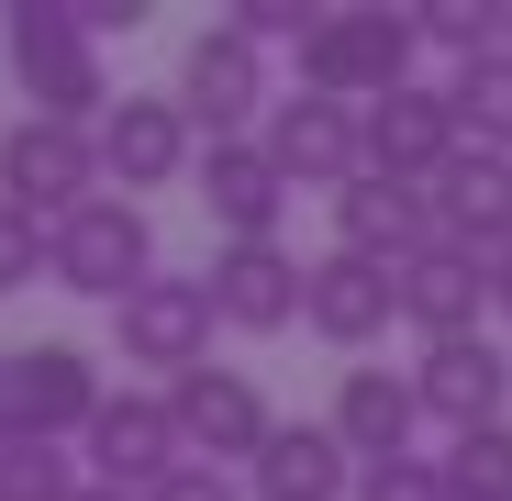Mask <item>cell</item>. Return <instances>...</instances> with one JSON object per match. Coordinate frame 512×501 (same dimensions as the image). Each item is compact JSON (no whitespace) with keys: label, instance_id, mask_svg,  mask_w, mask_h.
Listing matches in <instances>:
<instances>
[{"label":"cell","instance_id":"4fadbf2b","mask_svg":"<svg viewBox=\"0 0 512 501\" xmlns=\"http://www.w3.org/2000/svg\"><path fill=\"white\" fill-rule=\"evenodd\" d=\"M190 190H201V212L223 223V245H279L290 179L268 167V145H256V134H223V145H201V156H190Z\"/></svg>","mask_w":512,"mask_h":501},{"label":"cell","instance_id":"9a60e30c","mask_svg":"<svg viewBox=\"0 0 512 501\" xmlns=\"http://www.w3.org/2000/svg\"><path fill=\"white\" fill-rule=\"evenodd\" d=\"M201 290H212L223 334H290L301 323V257L290 245H212Z\"/></svg>","mask_w":512,"mask_h":501},{"label":"cell","instance_id":"4316f807","mask_svg":"<svg viewBox=\"0 0 512 501\" xmlns=\"http://www.w3.org/2000/svg\"><path fill=\"white\" fill-rule=\"evenodd\" d=\"M34 279H45V223L0 201V301H12V290H34Z\"/></svg>","mask_w":512,"mask_h":501},{"label":"cell","instance_id":"d6986e66","mask_svg":"<svg viewBox=\"0 0 512 501\" xmlns=\"http://www.w3.org/2000/svg\"><path fill=\"white\" fill-rule=\"evenodd\" d=\"M301 323L323 334V346H379V334L401 323V301H390V268H368V257H312L301 268Z\"/></svg>","mask_w":512,"mask_h":501},{"label":"cell","instance_id":"5b68a950","mask_svg":"<svg viewBox=\"0 0 512 501\" xmlns=\"http://www.w3.org/2000/svg\"><path fill=\"white\" fill-rule=\"evenodd\" d=\"M156 401H167V435H179V457H190V468H234V479H245V457L268 446V424H279L268 390H256L245 368H190V379H167Z\"/></svg>","mask_w":512,"mask_h":501},{"label":"cell","instance_id":"3957f363","mask_svg":"<svg viewBox=\"0 0 512 501\" xmlns=\"http://www.w3.org/2000/svg\"><path fill=\"white\" fill-rule=\"evenodd\" d=\"M45 279L56 290H78V301H123V290H145L156 279V223H145V201H78L67 223H45Z\"/></svg>","mask_w":512,"mask_h":501},{"label":"cell","instance_id":"5bb4252c","mask_svg":"<svg viewBox=\"0 0 512 501\" xmlns=\"http://www.w3.org/2000/svg\"><path fill=\"white\" fill-rule=\"evenodd\" d=\"M457 145H468V134H457L446 90H423V78H401L390 101H368V112H357V156L379 167V179H401V190H423Z\"/></svg>","mask_w":512,"mask_h":501},{"label":"cell","instance_id":"ba28073f","mask_svg":"<svg viewBox=\"0 0 512 501\" xmlns=\"http://www.w3.org/2000/svg\"><path fill=\"white\" fill-rule=\"evenodd\" d=\"M0 201L34 212V223H67L78 201H101V156H90V134L23 112L12 134H0Z\"/></svg>","mask_w":512,"mask_h":501},{"label":"cell","instance_id":"7402d4cb","mask_svg":"<svg viewBox=\"0 0 512 501\" xmlns=\"http://www.w3.org/2000/svg\"><path fill=\"white\" fill-rule=\"evenodd\" d=\"M446 112H457V134H468V145L512 156V45H501V56H468V67L446 78Z\"/></svg>","mask_w":512,"mask_h":501},{"label":"cell","instance_id":"277c9868","mask_svg":"<svg viewBox=\"0 0 512 501\" xmlns=\"http://www.w3.org/2000/svg\"><path fill=\"white\" fill-rule=\"evenodd\" d=\"M101 412V368L78 346H0V446H67Z\"/></svg>","mask_w":512,"mask_h":501},{"label":"cell","instance_id":"cb8c5ba5","mask_svg":"<svg viewBox=\"0 0 512 501\" xmlns=\"http://www.w3.org/2000/svg\"><path fill=\"white\" fill-rule=\"evenodd\" d=\"M412 34L468 67V56H501L512 45V12H490V0H435V12H412Z\"/></svg>","mask_w":512,"mask_h":501},{"label":"cell","instance_id":"e0dca14e","mask_svg":"<svg viewBox=\"0 0 512 501\" xmlns=\"http://www.w3.org/2000/svg\"><path fill=\"white\" fill-rule=\"evenodd\" d=\"M412 401L435 412L446 435H479V424H501V401H512V357L490 346V334H457V346H423V368H412Z\"/></svg>","mask_w":512,"mask_h":501},{"label":"cell","instance_id":"603a6c76","mask_svg":"<svg viewBox=\"0 0 512 501\" xmlns=\"http://www.w3.org/2000/svg\"><path fill=\"white\" fill-rule=\"evenodd\" d=\"M435 479H446V501H512V424L457 435V446L435 457Z\"/></svg>","mask_w":512,"mask_h":501},{"label":"cell","instance_id":"30bf717a","mask_svg":"<svg viewBox=\"0 0 512 501\" xmlns=\"http://www.w3.org/2000/svg\"><path fill=\"white\" fill-rule=\"evenodd\" d=\"M423 223H435V245H457V257H501L512 245V156L490 145H457L435 179H423Z\"/></svg>","mask_w":512,"mask_h":501},{"label":"cell","instance_id":"83f0119b","mask_svg":"<svg viewBox=\"0 0 512 501\" xmlns=\"http://www.w3.org/2000/svg\"><path fill=\"white\" fill-rule=\"evenodd\" d=\"M145 501H245V479H234V468H167Z\"/></svg>","mask_w":512,"mask_h":501},{"label":"cell","instance_id":"6da1fadb","mask_svg":"<svg viewBox=\"0 0 512 501\" xmlns=\"http://www.w3.org/2000/svg\"><path fill=\"white\" fill-rule=\"evenodd\" d=\"M0 56H12L34 123H78V134H90V123L112 112V67H101L90 34H78L67 0H23V12H0Z\"/></svg>","mask_w":512,"mask_h":501},{"label":"cell","instance_id":"484cf974","mask_svg":"<svg viewBox=\"0 0 512 501\" xmlns=\"http://www.w3.org/2000/svg\"><path fill=\"white\" fill-rule=\"evenodd\" d=\"M346 501H446V479H435V457H368Z\"/></svg>","mask_w":512,"mask_h":501},{"label":"cell","instance_id":"8fae6325","mask_svg":"<svg viewBox=\"0 0 512 501\" xmlns=\"http://www.w3.org/2000/svg\"><path fill=\"white\" fill-rule=\"evenodd\" d=\"M256 145H268V167H279L290 190H323V201L368 167V156H357V112H346V101H312V90H279L268 123H256Z\"/></svg>","mask_w":512,"mask_h":501},{"label":"cell","instance_id":"44dd1931","mask_svg":"<svg viewBox=\"0 0 512 501\" xmlns=\"http://www.w3.org/2000/svg\"><path fill=\"white\" fill-rule=\"evenodd\" d=\"M346 490H357V457L323 424H268V446L245 457V501H346Z\"/></svg>","mask_w":512,"mask_h":501},{"label":"cell","instance_id":"7c38bea8","mask_svg":"<svg viewBox=\"0 0 512 501\" xmlns=\"http://www.w3.org/2000/svg\"><path fill=\"white\" fill-rule=\"evenodd\" d=\"M78 457H90L101 490H134V501H145L167 468H190L179 435H167V401H156V390H101V412L78 424Z\"/></svg>","mask_w":512,"mask_h":501},{"label":"cell","instance_id":"9c48e42d","mask_svg":"<svg viewBox=\"0 0 512 501\" xmlns=\"http://www.w3.org/2000/svg\"><path fill=\"white\" fill-rule=\"evenodd\" d=\"M112 346H123V368H167V379L212 368V290L156 268L145 290H123V301H112Z\"/></svg>","mask_w":512,"mask_h":501},{"label":"cell","instance_id":"d4e9b609","mask_svg":"<svg viewBox=\"0 0 512 501\" xmlns=\"http://www.w3.org/2000/svg\"><path fill=\"white\" fill-rule=\"evenodd\" d=\"M0 501H78L67 446H0Z\"/></svg>","mask_w":512,"mask_h":501},{"label":"cell","instance_id":"8992f818","mask_svg":"<svg viewBox=\"0 0 512 501\" xmlns=\"http://www.w3.org/2000/svg\"><path fill=\"white\" fill-rule=\"evenodd\" d=\"M167 101H179V123L201 134V145H223V134H256V123H268V56H256L234 23H201L190 34V56H179V90H167Z\"/></svg>","mask_w":512,"mask_h":501},{"label":"cell","instance_id":"f1b7e54d","mask_svg":"<svg viewBox=\"0 0 512 501\" xmlns=\"http://www.w3.org/2000/svg\"><path fill=\"white\" fill-rule=\"evenodd\" d=\"M490 312L512 323V245H501V257H490Z\"/></svg>","mask_w":512,"mask_h":501},{"label":"cell","instance_id":"2e32d148","mask_svg":"<svg viewBox=\"0 0 512 501\" xmlns=\"http://www.w3.org/2000/svg\"><path fill=\"white\" fill-rule=\"evenodd\" d=\"M390 301H401V323L423 334V346H457V334H479V312H490V268L457 257V245H423V257L390 268Z\"/></svg>","mask_w":512,"mask_h":501},{"label":"cell","instance_id":"f546056e","mask_svg":"<svg viewBox=\"0 0 512 501\" xmlns=\"http://www.w3.org/2000/svg\"><path fill=\"white\" fill-rule=\"evenodd\" d=\"M78 501H134V490H101V479H78Z\"/></svg>","mask_w":512,"mask_h":501},{"label":"cell","instance_id":"7a4b0ae2","mask_svg":"<svg viewBox=\"0 0 512 501\" xmlns=\"http://www.w3.org/2000/svg\"><path fill=\"white\" fill-rule=\"evenodd\" d=\"M290 56H301V90H312V101L368 112V101H390L401 78H412L423 34H412V12H312V34H301Z\"/></svg>","mask_w":512,"mask_h":501},{"label":"cell","instance_id":"ffe728a7","mask_svg":"<svg viewBox=\"0 0 512 501\" xmlns=\"http://www.w3.org/2000/svg\"><path fill=\"white\" fill-rule=\"evenodd\" d=\"M412 424H423V401H412V379H401V368H346V379H334L323 435L346 446L357 468H368V457H412Z\"/></svg>","mask_w":512,"mask_h":501},{"label":"cell","instance_id":"ac0fdd59","mask_svg":"<svg viewBox=\"0 0 512 501\" xmlns=\"http://www.w3.org/2000/svg\"><path fill=\"white\" fill-rule=\"evenodd\" d=\"M435 245V223H423V190L379 179V167H357L346 190H334V257H368V268H401Z\"/></svg>","mask_w":512,"mask_h":501},{"label":"cell","instance_id":"52a82bcc","mask_svg":"<svg viewBox=\"0 0 512 501\" xmlns=\"http://www.w3.org/2000/svg\"><path fill=\"white\" fill-rule=\"evenodd\" d=\"M90 156H101V190H112V201H134V190L190 179L201 134L179 123V101H167V90H112V112L90 123Z\"/></svg>","mask_w":512,"mask_h":501}]
</instances>
